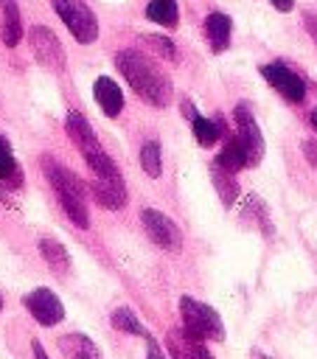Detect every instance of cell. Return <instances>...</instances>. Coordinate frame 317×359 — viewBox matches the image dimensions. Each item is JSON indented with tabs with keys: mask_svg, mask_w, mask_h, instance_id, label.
Segmentation results:
<instances>
[{
	"mask_svg": "<svg viewBox=\"0 0 317 359\" xmlns=\"http://www.w3.org/2000/svg\"><path fill=\"white\" fill-rule=\"evenodd\" d=\"M115 67L121 70V76L126 79V84L151 107H168L174 87L168 81V76L140 50L126 48L115 53Z\"/></svg>",
	"mask_w": 317,
	"mask_h": 359,
	"instance_id": "6da1fadb",
	"label": "cell"
},
{
	"mask_svg": "<svg viewBox=\"0 0 317 359\" xmlns=\"http://www.w3.org/2000/svg\"><path fill=\"white\" fill-rule=\"evenodd\" d=\"M42 171H45L48 182H50V188L56 191V196H59L62 210L67 213V219H70L76 227L87 230V227H90V210H87V199H84V185H81V180H79L70 168H65L62 163H56L50 154L42 157Z\"/></svg>",
	"mask_w": 317,
	"mask_h": 359,
	"instance_id": "7a4b0ae2",
	"label": "cell"
},
{
	"mask_svg": "<svg viewBox=\"0 0 317 359\" xmlns=\"http://www.w3.org/2000/svg\"><path fill=\"white\" fill-rule=\"evenodd\" d=\"M180 317H182V331L194 339H224V325L208 303H199L194 297H180Z\"/></svg>",
	"mask_w": 317,
	"mask_h": 359,
	"instance_id": "3957f363",
	"label": "cell"
},
{
	"mask_svg": "<svg viewBox=\"0 0 317 359\" xmlns=\"http://www.w3.org/2000/svg\"><path fill=\"white\" fill-rule=\"evenodd\" d=\"M50 6L59 14V20L65 22V28L73 34L76 42L90 45L98 39V20L84 0H50Z\"/></svg>",
	"mask_w": 317,
	"mask_h": 359,
	"instance_id": "277c9868",
	"label": "cell"
},
{
	"mask_svg": "<svg viewBox=\"0 0 317 359\" xmlns=\"http://www.w3.org/2000/svg\"><path fill=\"white\" fill-rule=\"evenodd\" d=\"M233 121H236V137L244 149V157H247V165H258L261 157H264V137H261V129L255 123V115L250 109L247 101H238L236 109H233Z\"/></svg>",
	"mask_w": 317,
	"mask_h": 359,
	"instance_id": "5b68a950",
	"label": "cell"
},
{
	"mask_svg": "<svg viewBox=\"0 0 317 359\" xmlns=\"http://www.w3.org/2000/svg\"><path fill=\"white\" fill-rule=\"evenodd\" d=\"M28 45H31V53L36 56V62L53 73H62L65 70V48L59 42V36L48 28V25H34L28 31Z\"/></svg>",
	"mask_w": 317,
	"mask_h": 359,
	"instance_id": "8992f818",
	"label": "cell"
},
{
	"mask_svg": "<svg viewBox=\"0 0 317 359\" xmlns=\"http://www.w3.org/2000/svg\"><path fill=\"white\" fill-rule=\"evenodd\" d=\"M140 224H143V230L149 233V238H151L157 247H163L166 252H180V247H182V233H180V227H177L163 210L143 208V210H140Z\"/></svg>",
	"mask_w": 317,
	"mask_h": 359,
	"instance_id": "52a82bcc",
	"label": "cell"
},
{
	"mask_svg": "<svg viewBox=\"0 0 317 359\" xmlns=\"http://www.w3.org/2000/svg\"><path fill=\"white\" fill-rule=\"evenodd\" d=\"M261 76L267 79L269 87H275L286 101L300 104L306 98V81L303 76H297L292 67H286L283 62H267L261 65Z\"/></svg>",
	"mask_w": 317,
	"mask_h": 359,
	"instance_id": "ba28073f",
	"label": "cell"
},
{
	"mask_svg": "<svg viewBox=\"0 0 317 359\" xmlns=\"http://www.w3.org/2000/svg\"><path fill=\"white\" fill-rule=\"evenodd\" d=\"M22 306L31 311V317H34L39 325H48V328H50V325H56V323L65 320V306H62V300H59L50 289H45V286L28 292V294L22 297Z\"/></svg>",
	"mask_w": 317,
	"mask_h": 359,
	"instance_id": "9c48e42d",
	"label": "cell"
},
{
	"mask_svg": "<svg viewBox=\"0 0 317 359\" xmlns=\"http://www.w3.org/2000/svg\"><path fill=\"white\" fill-rule=\"evenodd\" d=\"M93 196L101 208L107 210H121L126 205V185L121 171L118 174H107V177H93Z\"/></svg>",
	"mask_w": 317,
	"mask_h": 359,
	"instance_id": "30bf717a",
	"label": "cell"
},
{
	"mask_svg": "<svg viewBox=\"0 0 317 359\" xmlns=\"http://www.w3.org/2000/svg\"><path fill=\"white\" fill-rule=\"evenodd\" d=\"M65 132H67V137L76 143V149L81 151V157H87V154H93V151H101V143H98V137H95L90 121H87L81 112H76V109L67 112V118H65Z\"/></svg>",
	"mask_w": 317,
	"mask_h": 359,
	"instance_id": "8fae6325",
	"label": "cell"
},
{
	"mask_svg": "<svg viewBox=\"0 0 317 359\" xmlns=\"http://www.w3.org/2000/svg\"><path fill=\"white\" fill-rule=\"evenodd\" d=\"M93 95H95V104L101 107V112L107 118H118L121 109H123V93L118 87V81H112L109 76H98L95 84H93Z\"/></svg>",
	"mask_w": 317,
	"mask_h": 359,
	"instance_id": "7c38bea8",
	"label": "cell"
},
{
	"mask_svg": "<svg viewBox=\"0 0 317 359\" xmlns=\"http://www.w3.org/2000/svg\"><path fill=\"white\" fill-rule=\"evenodd\" d=\"M230 34H233V22H230V17L224 11H210L205 17V39H208V45H210L213 53L227 50Z\"/></svg>",
	"mask_w": 317,
	"mask_h": 359,
	"instance_id": "4fadbf2b",
	"label": "cell"
},
{
	"mask_svg": "<svg viewBox=\"0 0 317 359\" xmlns=\"http://www.w3.org/2000/svg\"><path fill=\"white\" fill-rule=\"evenodd\" d=\"M0 39L6 48L20 45L22 39V17L17 0H0Z\"/></svg>",
	"mask_w": 317,
	"mask_h": 359,
	"instance_id": "5bb4252c",
	"label": "cell"
},
{
	"mask_svg": "<svg viewBox=\"0 0 317 359\" xmlns=\"http://www.w3.org/2000/svg\"><path fill=\"white\" fill-rule=\"evenodd\" d=\"M168 353H171L174 359H213V353L205 348V342L188 337L185 331H182V334L174 331V334L168 337Z\"/></svg>",
	"mask_w": 317,
	"mask_h": 359,
	"instance_id": "9a60e30c",
	"label": "cell"
},
{
	"mask_svg": "<svg viewBox=\"0 0 317 359\" xmlns=\"http://www.w3.org/2000/svg\"><path fill=\"white\" fill-rule=\"evenodd\" d=\"M59 351L65 353V359H101L95 342L84 334H65L59 337Z\"/></svg>",
	"mask_w": 317,
	"mask_h": 359,
	"instance_id": "2e32d148",
	"label": "cell"
},
{
	"mask_svg": "<svg viewBox=\"0 0 317 359\" xmlns=\"http://www.w3.org/2000/svg\"><path fill=\"white\" fill-rule=\"evenodd\" d=\"M210 180H213V188H216V194H219L222 205H224V208L236 205V199H238V182H236V180H233V174H230V171H224L216 160L210 163Z\"/></svg>",
	"mask_w": 317,
	"mask_h": 359,
	"instance_id": "e0dca14e",
	"label": "cell"
},
{
	"mask_svg": "<svg viewBox=\"0 0 317 359\" xmlns=\"http://www.w3.org/2000/svg\"><path fill=\"white\" fill-rule=\"evenodd\" d=\"M146 17L163 28H177L180 22V6L177 0H149L146 6Z\"/></svg>",
	"mask_w": 317,
	"mask_h": 359,
	"instance_id": "ac0fdd59",
	"label": "cell"
},
{
	"mask_svg": "<svg viewBox=\"0 0 317 359\" xmlns=\"http://www.w3.org/2000/svg\"><path fill=\"white\" fill-rule=\"evenodd\" d=\"M39 252H42L45 264H48L56 275H67V269H70V255H67V250H65L56 238H42V241H39Z\"/></svg>",
	"mask_w": 317,
	"mask_h": 359,
	"instance_id": "d6986e66",
	"label": "cell"
},
{
	"mask_svg": "<svg viewBox=\"0 0 317 359\" xmlns=\"http://www.w3.org/2000/svg\"><path fill=\"white\" fill-rule=\"evenodd\" d=\"M0 182H8V185H20L22 182V171L14 160V151H11V143L8 137L0 132Z\"/></svg>",
	"mask_w": 317,
	"mask_h": 359,
	"instance_id": "ffe728a7",
	"label": "cell"
},
{
	"mask_svg": "<svg viewBox=\"0 0 317 359\" xmlns=\"http://www.w3.org/2000/svg\"><path fill=\"white\" fill-rule=\"evenodd\" d=\"M109 320H112V325H115L118 331H126V334H135V337H146V334H149V331L140 325V320L135 317V311H132V309H126V306L115 309Z\"/></svg>",
	"mask_w": 317,
	"mask_h": 359,
	"instance_id": "44dd1931",
	"label": "cell"
},
{
	"mask_svg": "<svg viewBox=\"0 0 317 359\" xmlns=\"http://www.w3.org/2000/svg\"><path fill=\"white\" fill-rule=\"evenodd\" d=\"M140 165L149 177H160L163 171V157H160V143L157 140H146L140 146Z\"/></svg>",
	"mask_w": 317,
	"mask_h": 359,
	"instance_id": "7402d4cb",
	"label": "cell"
},
{
	"mask_svg": "<svg viewBox=\"0 0 317 359\" xmlns=\"http://www.w3.org/2000/svg\"><path fill=\"white\" fill-rule=\"evenodd\" d=\"M191 126H194V137H196L199 146H213V143L219 140V126H216V121H210V118H205V115H196V118L191 121Z\"/></svg>",
	"mask_w": 317,
	"mask_h": 359,
	"instance_id": "603a6c76",
	"label": "cell"
},
{
	"mask_svg": "<svg viewBox=\"0 0 317 359\" xmlns=\"http://www.w3.org/2000/svg\"><path fill=\"white\" fill-rule=\"evenodd\" d=\"M146 39V45L151 48V50H157L163 59H177V48H174V42L168 39V36H163V34H149V36H143Z\"/></svg>",
	"mask_w": 317,
	"mask_h": 359,
	"instance_id": "cb8c5ba5",
	"label": "cell"
},
{
	"mask_svg": "<svg viewBox=\"0 0 317 359\" xmlns=\"http://www.w3.org/2000/svg\"><path fill=\"white\" fill-rule=\"evenodd\" d=\"M247 213H252V216L261 222L258 227L264 230V236H272V227H269V216H267V208L261 205V199H258V196H250V199H247Z\"/></svg>",
	"mask_w": 317,
	"mask_h": 359,
	"instance_id": "d4e9b609",
	"label": "cell"
},
{
	"mask_svg": "<svg viewBox=\"0 0 317 359\" xmlns=\"http://www.w3.org/2000/svg\"><path fill=\"white\" fill-rule=\"evenodd\" d=\"M146 359H168L166 353H163V348H160V342L151 337V334H146Z\"/></svg>",
	"mask_w": 317,
	"mask_h": 359,
	"instance_id": "484cf974",
	"label": "cell"
},
{
	"mask_svg": "<svg viewBox=\"0 0 317 359\" xmlns=\"http://www.w3.org/2000/svg\"><path fill=\"white\" fill-rule=\"evenodd\" d=\"M303 154H306V160L317 168V140H303Z\"/></svg>",
	"mask_w": 317,
	"mask_h": 359,
	"instance_id": "4316f807",
	"label": "cell"
},
{
	"mask_svg": "<svg viewBox=\"0 0 317 359\" xmlns=\"http://www.w3.org/2000/svg\"><path fill=\"white\" fill-rule=\"evenodd\" d=\"M303 22H306V31L311 34V39H314V45H317V14H303Z\"/></svg>",
	"mask_w": 317,
	"mask_h": 359,
	"instance_id": "83f0119b",
	"label": "cell"
},
{
	"mask_svg": "<svg viewBox=\"0 0 317 359\" xmlns=\"http://www.w3.org/2000/svg\"><path fill=\"white\" fill-rule=\"evenodd\" d=\"M269 3L275 6V11H283V14L295 8V0H269Z\"/></svg>",
	"mask_w": 317,
	"mask_h": 359,
	"instance_id": "f1b7e54d",
	"label": "cell"
},
{
	"mask_svg": "<svg viewBox=\"0 0 317 359\" xmlns=\"http://www.w3.org/2000/svg\"><path fill=\"white\" fill-rule=\"evenodd\" d=\"M180 109H182V115H185L188 121H194V118L199 115V112L194 109V104H191V101H182V104H180Z\"/></svg>",
	"mask_w": 317,
	"mask_h": 359,
	"instance_id": "f546056e",
	"label": "cell"
},
{
	"mask_svg": "<svg viewBox=\"0 0 317 359\" xmlns=\"http://www.w3.org/2000/svg\"><path fill=\"white\" fill-rule=\"evenodd\" d=\"M31 351H34V359H48V353H45V348H42V345H39L36 339L31 342Z\"/></svg>",
	"mask_w": 317,
	"mask_h": 359,
	"instance_id": "4dcf8cb0",
	"label": "cell"
},
{
	"mask_svg": "<svg viewBox=\"0 0 317 359\" xmlns=\"http://www.w3.org/2000/svg\"><path fill=\"white\" fill-rule=\"evenodd\" d=\"M309 121H311V126H314V129H317V107H314V109H311V115H309Z\"/></svg>",
	"mask_w": 317,
	"mask_h": 359,
	"instance_id": "1f68e13d",
	"label": "cell"
},
{
	"mask_svg": "<svg viewBox=\"0 0 317 359\" xmlns=\"http://www.w3.org/2000/svg\"><path fill=\"white\" fill-rule=\"evenodd\" d=\"M0 309H3V294H0Z\"/></svg>",
	"mask_w": 317,
	"mask_h": 359,
	"instance_id": "d6a6232c",
	"label": "cell"
}]
</instances>
